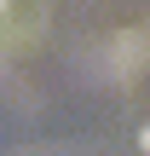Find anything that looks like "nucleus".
I'll return each mask as SVG.
<instances>
[{"label": "nucleus", "instance_id": "obj_1", "mask_svg": "<svg viewBox=\"0 0 150 156\" xmlns=\"http://www.w3.org/2000/svg\"><path fill=\"white\" fill-rule=\"evenodd\" d=\"M110 69H116L121 81L145 75L150 69V29H121V35L110 41Z\"/></svg>", "mask_w": 150, "mask_h": 156}, {"label": "nucleus", "instance_id": "obj_2", "mask_svg": "<svg viewBox=\"0 0 150 156\" xmlns=\"http://www.w3.org/2000/svg\"><path fill=\"white\" fill-rule=\"evenodd\" d=\"M139 151L150 156V122H145V127H139Z\"/></svg>", "mask_w": 150, "mask_h": 156}, {"label": "nucleus", "instance_id": "obj_3", "mask_svg": "<svg viewBox=\"0 0 150 156\" xmlns=\"http://www.w3.org/2000/svg\"><path fill=\"white\" fill-rule=\"evenodd\" d=\"M6 12H12V0H0V17H6Z\"/></svg>", "mask_w": 150, "mask_h": 156}]
</instances>
